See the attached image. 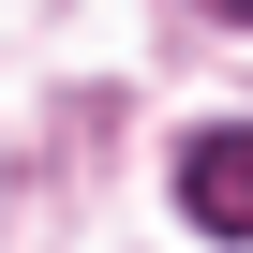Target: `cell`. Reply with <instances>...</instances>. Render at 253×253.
<instances>
[{"mask_svg": "<svg viewBox=\"0 0 253 253\" xmlns=\"http://www.w3.org/2000/svg\"><path fill=\"white\" fill-rule=\"evenodd\" d=\"M223 15H253V0H223Z\"/></svg>", "mask_w": 253, "mask_h": 253, "instance_id": "2", "label": "cell"}, {"mask_svg": "<svg viewBox=\"0 0 253 253\" xmlns=\"http://www.w3.org/2000/svg\"><path fill=\"white\" fill-rule=\"evenodd\" d=\"M179 209H194L209 238H253V119H223V134L179 149Z\"/></svg>", "mask_w": 253, "mask_h": 253, "instance_id": "1", "label": "cell"}]
</instances>
